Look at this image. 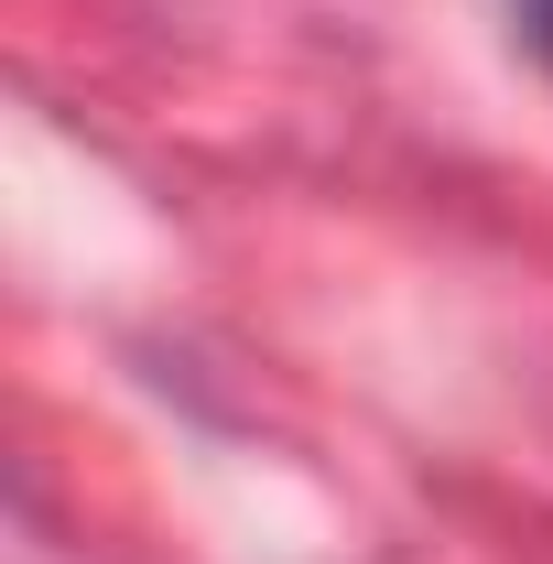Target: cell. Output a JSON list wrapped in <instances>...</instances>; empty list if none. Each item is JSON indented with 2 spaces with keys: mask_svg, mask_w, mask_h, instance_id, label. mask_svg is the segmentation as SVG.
I'll list each match as a JSON object with an SVG mask.
<instances>
[{
  "mask_svg": "<svg viewBox=\"0 0 553 564\" xmlns=\"http://www.w3.org/2000/svg\"><path fill=\"white\" fill-rule=\"evenodd\" d=\"M510 22H521V44L553 66V0H510Z\"/></svg>",
  "mask_w": 553,
  "mask_h": 564,
  "instance_id": "obj_1",
  "label": "cell"
}]
</instances>
